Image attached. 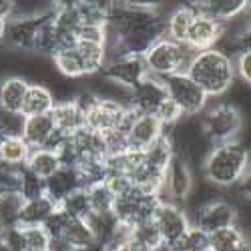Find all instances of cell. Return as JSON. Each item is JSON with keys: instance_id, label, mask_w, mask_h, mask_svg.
<instances>
[{"instance_id": "6da1fadb", "label": "cell", "mask_w": 251, "mask_h": 251, "mask_svg": "<svg viewBox=\"0 0 251 251\" xmlns=\"http://www.w3.org/2000/svg\"><path fill=\"white\" fill-rule=\"evenodd\" d=\"M205 183L219 191L237 187L249 175V151L241 141L213 145L201 163Z\"/></svg>"}, {"instance_id": "7a4b0ae2", "label": "cell", "mask_w": 251, "mask_h": 251, "mask_svg": "<svg viewBox=\"0 0 251 251\" xmlns=\"http://www.w3.org/2000/svg\"><path fill=\"white\" fill-rule=\"evenodd\" d=\"M185 75L205 93L209 100L227 95L235 85L233 58L219 52L217 49L195 52Z\"/></svg>"}, {"instance_id": "3957f363", "label": "cell", "mask_w": 251, "mask_h": 251, "mask_svg": "<svg viewBox=\"0 0 251 251\" xmlns=\"http://www.w3.org/2000/svg\"><path fill=\"white\" fill-rule=\"evenodd\" d=\"M193 56L195 52L187 45H179V43L169 40L167 36H161L143 52L141 58H143L145 71H147L149 76L165 78L169 75L185 73Z\"/></svg>"}, {"instance_id": "277c9868", "label": "cell", "mask_w": 251, "mask_h": 251, "mask_svg": "<svg viewBox=\"0 0 251 251\" xmlns=\"http://www.w3.org/2000/svg\"><path fill=\"white\" fill-rule=\"evenodd\" d=\"M203 117V131L211 145H221L229 141H239V135L243 131V113L237 104L229 102H217L209 104Z\"/></svg>"}, {"instance_id": "5b68a950", "label": "cell", "mask_w": 251, "mask_h": 251, "mask_svg": "<svg viewBox=\"0 0 251 251\" xmlns=\"http://www.w3.org/2000/svg\"><path fill=\"white\" fill-rule=\"evenodd\" d=\"M133 117H135V111L125 107V104L97 97L93 107L85 113V127L100 135H109L115 131L125 133Z\"/></svg>"}, {"instance_id": "8992f818", "label": "cell", "mask_w": 251, "mask_h": 251, "mask_svg": "<svg viewBox=\"0 0 251 251\" xmlns=\"http://www.w3.org/2000/svg\"><path fill=\"white\" fill-rule=\"evenodd\" d=\"M161 80H163L167 99H171L177 104L183 113V117L203 115L205 109L209 107V99L205 97V93L185 73L169 75Z\"/></svg>"}, {"instance_id": "52a82bcc", "label": "cell", "mask_w": 251, "mask_h": 251, "mask_svg": "<svg viewBox=\"0 0 251 251\" xmlns=\"http://www.w3.org/2000/svg\"><path fill=\"white\" fill-rule=\"evenodd\" d=\"M189 219H191V225H195L197 229H201V231L209 235L217 231V229L239 225V209L227 197H217L203 203L195 211H191Z\"/></svg>"}, {"instance_id": "ba28073f", "label": "cell", "mask_w": 251, "mask_h": 251, "mask_svg": "<svg viewBox=\"0 0 251 251\" xmlns=\"http://www.w3.org/2000/svg\"><path fill=\"white\" fill-rule=\"evenodd\" d=\"M195 187V177L191 165L183 157L175 155L169 167L165 169V181H163V197L161 201H169L185 207L187 197L191 195Z\"/></svg>"}, {"instance_id": "9c48e42d", "label": "cell", "mask_w": 251, "mask_h": 251, "mask_svg": "<svg viewBox=\"0 0 251 251\" xmlns=\"http://www.w3.org/2000/svg\"><path fill=\"white\" fill-rule=\"evenodd\" d=\"M153 221L159 229V235L165 247H173L185 235L187 229L191 227V219H189V213L185 211V207L169 201L159 203Z\"/></svg>"}, {"instance_id": "30bf717a", "label": "cell", "mask_w": 251, "mask_h": 251, "mask_svg": "<svg viewBox=\"0 0 251 251\" xmlns=\"http://www.w3.org/2000/svg\"><path fill=\"white\" fill-rule=\"evenodd\" d=\"M100 76L107 78L109 82H113V85L125 89V91H131L147 76V71H145L141 56L127 54V56H119V58L104 62Z\"/></svg>"}, {"instance_id": "8fae6325", "label": "cell", "mask_w": 251, "mask_h": 251, "mask_svg": "<svg viewBox=\"0 0 251 251\" xmlns=\"http://www.w3.org/2000/svg\"><path fill=\"white\" fill-rule=\"evenodd\" d=\"M193 6H195V16L191 20L185 45L193 52H203L209 49H215V45L221 38V32H223V25L219 20H215L213 16H209L207 12L199 10L197 2H193Z\"/></svg>"}, {"instance_id": "7c38bea8", "label": "cell", "mask_w": 251, "mask_h": 251, "mask_svg": "<svg viewBox=\"0 0 251 251\" xmlns=\"http://www.w3.org/2000/svg\"><path fill=\"white\" fill-rule=\"evenodd\" d=\"M47 14L49 12L38 16H12L10 20H6V32L2 45L16 52H32L36 32Z\"/></svg>"}, {"instance_id": "4fadbf2b", "label": "cell", "mask_w": 251, "mask_h": 251, "mask_svg": "<svg viewBox=\"0 0 251 251\" xmlns=\"http://www.w3.org/2000/svg\"><path fill=\"white\" fill-rule=\"evenodd\" d=\"M167 99L163 80L155 76H145L137 87L129 91V109L137 115H153L157 107Z\"/></svg>"}, {"instance_id": "5bb4252c", "label": "cell", "mask_w": 251, "mask_h": 251, "mask_svg": "<svg viewBox=\"0 0 251 251\" xmlns=\"http://www.w3.org/2000/svg\"><path fill=\"white\" fill-rule=\"evenodd\" d=\"M165 133L163 125L153 117V115H137L131 119L127 131H125V139H127L129 151H145L151 143H155L161 135Z\"/></svg>"}, {"instance_id": "9a60e30c", "label": "cell", "mask_w": 251, "mask_h": 251, "mask_svg": "<svg viewBox=\"0 0 251 251\" xmlns=\"http://www.w3.org/2000/svg\"><path fill=\"white\" fill-rule=\"evenodd\" d=\"M54 135H56V127H54V121H52L50 113L23 119L20 137H23V141L30 149H45Z\"/></svg>"}, {"instance_id": "2e32d148", "label": "cell", "mask_w": 251, "mask_h": 251, "mask_svg": "<svg viewBox=\"0 0 251 251\" xmlns=\"http://www.w3.org/2000/svg\"><path fill=\"white\" fill-rule=\"evenodd\" d=\"M30 82L20 75H8L0 78V113L20 115L23 102Z\"/></svg>"}, {"instance_id": "e0dca14e", "label": "cell", "mask_w": 251, "mask_h": 251, "mask_svg": "<svg viewBox=\"0 0 251 251\" xmlns=\"http://www.w3.org/2000/svg\"><path fill=\"white\" fill-rule=\"evenodd\" d=\"M56 207L58 205L47 195L23 201V207L18 211L16 227H43V223L56 211Z\"/></svg>"}, {"instance_id": "ac0fdd59", "label": "cell", "mask_w": 251, "mask_h": 251, "mask_svg": "<svg viewBox=\"0 0 251 251\" xmlns=\"http://www.w3.org/2000/svg\"><path fill=\"white\" fill-rule=\"evenodd\" d=\"M50 117L54 121L56 131L60 135H65V137H71L75 131H78L80 127H85V117H82L80 109L75 104L73 99L56 100L52 111H50Z\"/></svg>"}, {"instance_id": "d6986e66", "label": "cell", "mask_w": 251, "mask_h": 251, "mask_svg": "<svg viewBox=\"0 0 251 251\" xmlns=\"http://www.w3.org/2000/svg\"><path fill=\"white\" fill-rule=\"evenodd\" d=\"M80 189V181L76 175L75 167H67L62 165L56 173H52L47 181H45V195L50 197L56 205L65 199L69 193Z\"/></svg>"}, {"instance_id": "ffe728a7", "label": "cell", "mask_w": 251, "mask_h": 251, "mask_svg": "<svg viewBox=\"0 0 251 251\" xmlns=\"http://www.w3.org/2000/svg\"><path fill=\"white\" fill-rule=\"evenodd\" d=\"M193 16H195L193 2H187V4L173 8L165 16V36L173 40V43L185 45V38H187V32H189Z\"/></svg>"}, {"instance_id": "44dd1931", "label": "cell", "mask_w": 251, "mask_h": 251, "mask_svg": "<svg viewBox=\"0 0 251 251\" xmlns=\"http://www.w3.org/2000/svg\"><path fill=\"white\" fill-rule=\"evenodd\" d=\"M56 102L54 93L40 82H30L25 102H23V117H34V115H49Z\"/></svg>"}, {"instance_id": "7402d4cb", "label": "cell", "mask_w": 251, "mask_h": 251, "mask_svg": "<svg viewBox=\"0 0 251 251\" xmlns=\"http://www.w3.org/2000/svg\"><path fill=\"white\" fill-rule=\"evenodd\" d=\"M30 147L18 135H4L0 139V165L10 169H23L28 161Z\"/></svg>"}, {"instance_id": "603a6c76", "label": "cell", "mask_w": 251, "mask_h": 251, "mask_svg": "<svg viewBox=\"0 0 251 251\" xmlns=\"http://www.w3.org/2000/svg\"><path fill=\"white\" fill-rule=\"evenodd\" d=\"M173 157H175V149H173V143L167 133H163L155 143H151L147 149L141 151V161L163 173L167 167H169V163L173 161Z\"/></svg>"}, {"instance_id": "cb8c5ba5", "label": "cell", "mask_w": 251, "mask_h": 251, "mask_svg": "<svg viewBox=\"0 0 251 251\" xmlns=\"http://www.w3.org/2000/svg\"><path fill=\"white\" fill-rule=\"evenodd\" d=\"M52 67L54 71L67 80H80V78H87L85 75V67H82V60L80 54L76 50V45L71 49H62L58 50L52 58Z\"/></svg>"}, {"instance_id": "d4e9b609", "label": "cell", "mask_w": 251, "mask_h": 251, "mask_svg": "<svg viewBox=\"0 0 251 251\" xmlns=\"http://www.w3.org/2000/svg\"><path fill=\"white\" fill-rule=\"evenodd\" d=\"M197 6H199V10H203L209 16H213L215 20H219L221 25L231 23L233 18L241 16L249 8L245 0H209V2H197Z\"/></svg>"}, {"instance_id": "484cf974", "label": "cell", "mask_w": 251, "mask_h": 251, "mask_svg": "<svg viewBox=\"0 0 251 251\" xmlns=\"http://www.w3.org/2000/svg\"><path fill=\"white\" fill-rule=\"evenodd\" d=\"M25 167H26L30 173H34L36 177L47 181L52 173H56L60 169L62 163H60L58 153H54V151H49V149H32Z\"/></svg>"}, {"instance_id": "4316f807", "label": "cell", "mask_w": 251, "mask_h": 251, "mask_svg": "<svg viewBox=\"0 0 251 251\" xmlns=\"http://www.w3.org/2000/svg\"><path fill=\"white\" fill-rule=\"evenodd\" d=\"M207 239H209V251H235L243 241H247V233L241 225H231L209 233Z\"/></svg>"}, {"instance_id": "83f0119b", "label": "cell", "mask_w": 251, "mask_h": 251, "mask_svg": "<svg viewBox=\"0 0 251 251\" xmlns=\"http://www.w3.org/2000/svg\"><path fill=\"white\" fill-rule=\"evenodd\" d=\"M58 209L69 219H78V221H87V217L93 213L87 189H76V191L69 193L65 199L58 203Z\"/></svg>"}, {"instance_id": "f1b7e54d", "label": "cell", "mask_w": 251, "mask_h": 251, "mask_svg": "<svg viewBox=\"0 0 251 251\" xmlns=\"http://www.w3.org/2000/svg\"><path fill=\"white\" fill-rule=\"evenodd\" d=\"M20 251H47L50 237L43 227H16Z\"/></svg>"}, {"instance_id": "f546056e", "label": "cell", "mask_w": 251, "mask_h": 251, "mask_svg": "<svg viewBox=\"0 0 251 251\" xmlns=\"http://www.w3.org/2000/svg\"><path fill=\"white\" fill-rule=\"evenodd\" d=\"M62 239H65L75 251L85 249V247L97 243L95 237H93V231L87 225V221H78V219H71L69 221L65 233H62Z\"/></svg>"}, {"instance_id": "4dcf8cb0", "label": "cell", "mask_w": 251, "mask_h": 251, "mask_svg": "<svg viewBox=\"0 0 251 251\" xmlns=\"http://www.w3.org/2000/svg\"><path fill=\"white\" fill-rule=\"evenodd\" d=\"M127 229H129V237H133L135 241H139L145 247H149L151 251H157L159 247H163V241H161L155 221H141V223H135Z\"/></svg>"}, {"instance_id": "1f68e13d", "label": "cell", "mask_w": 251, "mask_h": 251, "mask_svg": "<svg viewBox=\"0 0 251 251\" xmlns=\"http://www.w3.org/2000/svg\"><path fill=\"white\" fill-rule=\"evenodd\" d=\"M18 195L25 201L28 199H36L45 195V181L36 177L34 173H30L26 167L18 169Z\"/></svg>"}, {"instance_id": "d6a6232c", "label": "cell", "mask_w": 251, "mask_h": 251, "mask_svg": "<svg viewBox=\"0 0 251 251\" xmlns=\"http://www.w3.org/2000/svg\"><path fill=\"white\" fill-rule=\"evenodd\" d=\"M89 195V203H91V211L93 213H109L113 211V203H115V195L107 187V183H97L87 189Z\"/></svg>"}, {"instance_id": "836d02e7", "label": "cell", "mask_w": 251, "mask_h": 251, "mask_svg": "<svg viewBox=\"0 0 251 251\" xmlns=\"http://www.w3.org/2000/svg\"><path fill=\"white\" fill-rule=\"evenodd\" d=\"M23 197L18 193H8V195H0V225L2 229L16 227L18 223V211L23 207Z\"/></svg>"}, {"instance_id": "e575fe53", "label": "cell", "mask_w": 251, "mask_h": 251, "mask_svg": "<svg viewBox=\"0 0 251 251\" xmlns=\"http://www.w3.org/2000/svg\"><path fill=\"white\" fill-rule=\"evenodd\" d=\"M169 249L171 251H209V239H207L205 231H201V229H197L195 225H191L185 231V235Z\"/></svg>"}, {"instance_id": "d590c367", "label": "cell", "mask_w": 251, "mask_h": 251, "mask_svg": "<svg viewBox=\"0 0 251 251\" xmlns=\"http://www.w3.org/2000/svg\"><path fill=\"white\" fill-rule=\"evenodd\" d=\"M153 117L163 125V129H171V127H175V125L183 119V113H181V109L177 107L171 99H165L157 107V111L153 113Z\"/></svg>"}, {"instance_id": "8d00e7d4", "label": "cell", "mask_w": 251, "mask_h": 251, "mask_svg": "<svg viewBox=\"0 0 251 251\" xmlns=\"http://www.w3.org/2000/svg\"><path fill=\"white\" fill-rule=\"evenodd\" d=\"M76 43H85V45H102L104 47V25H78L76 32Z\"/></svg>"}, {"instance_id": "74e56055", "label": "cell", "mask_w": 251, "mask_h": 251, "mask_svg": "<svg viewBox=\"0 0 251 251\" xmlns=\"http://www.w3.org/2000/svg\"><path fill=\"white\" fill-rule=\"evenodd\" d=\"M233 71H235V80H241L243 85L249 87V82H251V50H243L233 58Z\"/></svg>"}, {"instance_id": "f35d334b", "label": "cell", "mask_w": 251, "mask_h": 251, "mask_svg": "<svg viewBox=\"0 0 251 251\" xmlns=\"http://www.w3.org/2000/svg\"><path fill=\"white\" fill-rule=\"evenodd\" d=\"M111 251H151V249L145 247V245H141L139 241H135V239L129 237V233H127L121 241H117V243L111 247Z\"/></svg>"}, {"instance_id": "ab89813d", "label": "cell", "mask_w": 251, "mask_h": 251, "mask_svg": "<svg viewBox=\"0 0 251 251\" xmlns=\"http://www.w3.org/2000/svg\"><path fill=\"white\" fill-rule=\"evenodd\" d=\"M4 32H6V20L0 18V45H2V40H4Z\"/></svg>"}, {"instance_id": "60d3db41", "label": "cell", "mask_w": 251, "mask_h": 251, "mask_svg": "<svg viewBox=\"0 0 251 251\" xmlns=\"http://www.w3.org/2000/svg\"><path fill=\"white\" fill-rule=\"evenodd\" d=\"M235 251H251V245H249V239H247V241H243V243H241V245H239V247H237Z\"/></svg>"}, {"instance_id": "b9f144b4", "label": "cell", "mask_w": 251, "mask_h": 251, "mask_svg": "<svg viewBox=\"0 0 251 251\" xmlns=\"http://www.w3.org/2000/svg\"><path fill=\"white\" fill-rule=\"evenodd\" d=\"M2 231H4V229H2V225H0V235H2Z\"/></svg>"}]
</instances>
